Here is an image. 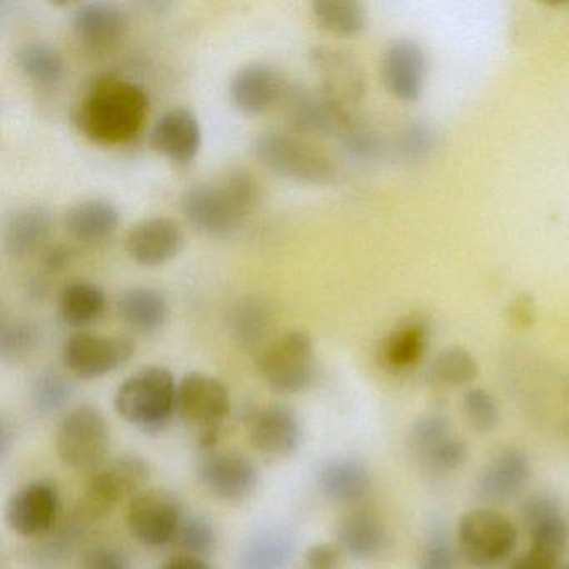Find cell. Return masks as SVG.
I'll use <instances>...</instances> for the list:
<instances>
[{
  "label": "cell",
  "instance_id": "6da1fadb",
  "mask_svg": "<svg viewBox=\"0 0 569 569\" xmlns=\"http://www.w3.org/2000/svg\"><path fill=\"white\" fill-rule=\"evenodd\" d=\"M148 116L149 96L141 86L118 76H101L76 106L72 121L91 141L118 146L134 139Z\"/></svg>",
  "mask_w": 569,
  "mask_h": 569
},
{
  "label": "cell",
  "instance_id": "7a4b0ae2",
  "mask_svg": "<svg viewBox=\"0 0 569 569\" xmlns=\"http://www.w3.org/2000/svg\"><path fill=\"white\" fill-rule=\"evenodd\" d=\"M259 201V186L249 172L236 171L219 182L189 186L181 211L198 231L226 238L244 224Z\"/></svg>",
  "mask_w": 569,
  "mask_h": 569
},
{
  "label": "cell",
  "instance_id": "3957f363",
  "mask_svg": "<svg viewBox=\"0 0 569 569\" xmlns=\"http://www.w3.org/2000/svg\"><path fill=\"white\" fill-rule=\"evenodd\" d=\"M114 408L124 421L146 435L164 431L178 412L174 376L161 366L139 369L119 386Z\"/></svg>",
  "mask_w": 569,
  "mask_h": 569
},
{
  "label": "cell",
  "instance_id": "277c9868",
  "mask_svg": "<svg viewBox=\"0 0 569 569\" xmlns=\"http://www.w3.org/2000/svg\"><path fill=\"white\" fill-rule=\"evenodd\" d=\"M252 154L279 178L298 184L326 186L336 179L331 159L291 132H262L252 142Z\"/></svg>",
  "mask_w": 569,
  "mask_h": 569
},
{
  "label": "cell",
  "instance_id": "5b68a950",
  "mask_svg": "<svg viewBox=\"0 0 569 569\" xmlns=\"http://www.w3.org/2000/svg\"><path fill=\"white\" fill-rule=\"evenodd\" d=\"M149 478V466L138 456H122L96 469L74 512L82 521H99L126 499L142 491Z\"/></svg>",
  "mask_w": 569,
  "mask_h": 569
},
{
  "label": "cell",
  "instance_id": "8992f818",
  "mask_svg": "<svg viewBox=\"0 0 569 569\" xmlns=\"http://www.w3.org/2000/svg\"><path fill=\"white\" fill-rule=\"evenodd\" d=\"M259 372L279 395H298L316 378V352L311 336L291 331L269 342L259 355Z\"/></svg>",
  "mask_w": 569,
  "mask_h": 569
},
{
  "label": "cell",
  "instance_id": "52a82bcc",
  "mask_svg": "<svg viewBox=\"0 0 569 569\" xmlns=\"http://www.w3.org/2000/svg\"><path fill=\"white\" fill-rule=\"evenodd\" d=\"M231 411L228 388L214 376L189 372L178 385V415L198 431L204 449L218 445L222 422Z\"/></svg>",
  "mask_w": 569,
  "mask_h": 569
},
{
  "label": "cell",
  "instance_id": "ba28073f",
  "mask_svg": "<svg viewBox=\"0 0 569 569\" xmlns=\"http://www.w3.org/2000/svg\"><path fill=\"white\" fill-rule=\"evenodd\" d=\"M109 448V426L94 406H79L62 419L56 435L59 458L74 471L101 468Z\"/></svg>",
  "mask_w": 569,
  "mask_h": 569
},
{
  "label": "cell",
  "instance_id": "9c48e42d",
  "mask_svg": "<svg viewBox=\"0 0 569 569\" xmlns=\"http://www.w3.org/2000/svg\"><path fill=\"white\" fill-rule=\"evenodd\" d=\"M518 541L511 519L495 509L478 508L466 512L458 525L462 556L479 568H491L509 558Z\"/></svg>",
  "mask_w": 569,
  "mask_h": 569
},
{
  "label": "cell",
  "instance_id": "30bf717a",
  "mask_svg": "<svg viewBox=\"0 0 569 569\" xmlns=\"http://www.w3.org/2000/svg\"><path fill=\"white\" fill-rule=\"evenodd\" d=\"M136 355L132 339L78 332L66 341L62 361L69 372L81 379H98L118 371Z\"/></svg>",
  "mask_w": 569,
  "mask_h": 569
},
{
  "label": "cell",
  "instance_id": "8fae6325",
  "mask_svg": "<svg viewBox=\"0 0 569 569\" xmlns=\"http://www.w3.org/2000/svg\"><path fill=\"white\" fill-rule=\"evenodd\" d=\"M182 518L178 499L162 489H144L129 502V531L149 548H161L174 541Z\"/></svg>",
  "mask_w": 569,
  "mask_h": 569
},
{
  "label": "cell",
  "instance_id": "7c38bea8",
  "mask_svg": "<svg viewBox=\"0 0 569 569\" xmlns=\"http://www.w3.org/2000/svg\"><path fill=\"white\" fill-rule=\"evenodd\" d=\"M61 495L49 479H36L22 486L8 502L6 521L24 538H42L58 526Z\"/></svg>",
  "mask_w": 569,
  "mask_h": 569
},
{
  "label": "cell",
  "instance_id": "4fadbf2b",
  "mask_svg": "<svg viewBox=\"0 0 569 569\" xmlns=\"http://www.w3.org/2000/svg\"><path fill=\"white\" fill-rule=\"evenodd\" d=\"M411 448L416 458L436 472H452L468 461V445L445 416H422L412 426Z\"/></svg>",
  "mask_w": 569,
  "mask_h": 569
},
{
  "label": "cell",
  "instance_id": "5bb4252c",
  "mask_svg": "<svg viewBox=\"0 0 569 569\" xmlns=\"http://www.w3.org/2000/svg\"><path fill=\"white\" fill-rule=\"evenodd\" d=\"M286 118L296 131L311 136H332L345 131L351 114L326 98L321 91L301 84H289L284 99Z\"/></svg>",
  "mask_w": 569,
  "mask_h": 569
},
{
  "label": "cell",
  "instance_id": "9a60e30c",
  "mask_svg": "<svg viewBox=\"0 0 569 569\" xmlns=\"http://www.w3.org/2000/svg\"><path fill=\"white\" fill-rule=\"evenodd\" d=\"M198 478L222 501H244L258 488L259 472L239 452L208 451L198 462Z\"/></svg>",
  "mask_w": 569,
  "mask_h": 569
},
{
  "label": "cell",
  "instance_id": "2e32d148",
  "mask_svg": "<svg viewBox=\"0 0 569 569\" xmlns=\"http://www.w3.org/2000/svg\"><path fill=\"white\" fill-rule=\"evenodd\" d=\"M312 68L321 81V92L336 106L349 112L366 92L365 74L355 58L341 49L316 46L311 49Z\"/></svg>",
  "mask_w": 569,
  "mask_h": 569
},
{
  "label": "cell",
  "instance_id": "e0dca14e",
  "mask_svg": "<svg viewBox=\"0 0 569 569\" xmlns=\"http://www.w3.org/2000/svg\"><path fill=\"white\" fill-rule=\"evenodd\" d=\"M249 441L259 452L272 458L295 455L302 441L298 415L288 406L269 405L249 416Z\"/></svg>",
  "mask_w": 569,
  "mask_h": 569
},
{
  "label": "cell",
  "instance_id": "ac0fdd59",
  "mask_svg": "<svg viewBox=\"0 0 569 569\" xmlns=\"http://www.w3.org/2000/svg\"><path fill=\"white\" fill-rule=\"evenodd\" d=\"M184 246V232L178 221L164 216L142 219L129 229L126 251L138 264L154 268L174 259Z\"/></svg>",
  "mask_w": 569,
  "mask_h": 569
},
{
  "label": "cell",
  "instance_id": "d6986e66",
  "mask_svg": "<svg viewBox=\"0 0 569 569\" xmlns=\"http://www.w3.org/2000/svg\"><path fill=\"white\" fill-rule=\"evenodd\" d=\"M289 82L268 64H249L232 76L229 96L232 104L244 114H264L284 99Z\"/></svg>",
  "mask_w": 569,
  "mask_h": 569
},
{
  "label": "cell",
  "instance_id": "ffe728a7",
  "mask_svg": "<svg viewBox=\"0 0 569 569\" xmlns=\"http://www.w3.org/2000/svg\"><path fill=\"white\" fill-rule=\"evenodd\" d=\"M522 525L528 529L531 551L559 561L568 546V525L561 505L551 495H535L521 509Z\"/></svg>",
  "mask_w": 569,
  "mask_h": 569
},
{
  "label": "cell",
  "instance_id": "44dd1931",
  "mask_svg": "<svg viewBox=\"0 0 569 569\" xmlns=\"http://www.w3.org/2000/svg\"><path fill=\"white\" fill-rule=\"evenodd\" d=\"M149 141L156 152L174 164H189L201 149L202 131L198 116L188 108L164 112L152 126Z\"/></svg>",
  "mask_w": 569,
  "mask_h": 569
},
{
  "label": "cell",
  "instance_id": "7402d4cb",
  "mask_svg": "<svg viewBox=\"0 0 569 569\" xmlns=\"http://www.w3.org/2000/svg\"><path fill=\"white\" fill-rule=\"evenodd\" d=\"M71 26L82 46L92 51H104L124 39L129 18L124 9L112 2H88L72 11Z\"/></svg>",
  "mask_w": 569,
  "mask_h": 569
},
{
  "label": "cell",
  "instance_id": "603a6c76",
  "mask_svg": "<svg viewBox=\"0 0 569 569\" xmlns=\"http://www.w3.org/2000/svg\"><path fill=\"white\" fill-rule=\"evenodd\" d=\"M382 81L392 96L415 101L421 94L426 79V58L415 41H396L382 58Z\"/></svg>",
  "mask_w": 569,
  "mask_h": 569
},
{
  "label": "cell",
  "instance_id": "cb8c5ba5",
  "mask_svg": "<svg viewBox=\"0 0 569 569\" xmlns=\"http://www.w3.org/2000/svg\"><path fill=\"white\" fill-rule=\"evenodd\" d=\"M529 476H531V461L528 455L521 449H505L482 469L478 482L479 495L486 501H509L525 489Z\"/></svg>",
  "mask_w": 569,
  "mask_h": 569
},
{
  "label": "cell",
  "instance_id": "d4e9b609",
  "mask_svg": "<svg viewBox=\"0 0 569 569\" xmlns=\"http://www.w3.org/2000/svg\"><path fill=\"white\" fill-rule=\"evenodd\" d=\"M54 219L44 206H26L16 211L4 226V249L9 256L26 258L48 241Z\"/></svg>",
  "mask_w": 569,
  "mask_h": 569
},
{
  "label": "cell",
  "instance_id": "484cf974",
  "mask_svg": "<svg viewBox=\"0 0 569 569\" xmlns=\"http://www.w3.org/2000/svg\"><path fill=\"white\" fill-rule=\"evenodd\" d=\"M338 542L346 555L358 561H369L385 551L388 531L375 512L355 511L339 522Z\"/></svg>",
  "mask_w": 569,
  "mask_h": 569
},
{
  "label": "cell",
  "instance_id": "4316f807",
  "mask_svg": "<svg viewBox=\"0 0 569 569\" xmlns=\"http://www.w3.org/2000/svg\"><path fill=\"white\" fill-rule=\"evenodd\" d=\"M371 472L358 459H335L319 471L322 495L339 505L361 501L371 489Z\"/></svg>",
  "mask_w": 569,
  "mask_h": 569
},
{
  "label": "cell",
  "instance_id": "83f0119b",
  "mask_svg": "<svg viewBox=\"0 0 569 569\" xmlns=\"http://www.w3.org/2000/svg\"><path fill=\"white\" fill-rule=\"evenodd\" d=\"M121 214L111 201L88 199L66 212V229L76 241L92 244L111 238L119 228Z\"/></svg>",
  "mask_w": 569,
  "mask_h": 569
},
{
  "label": "cell",
  "instance_id": "f1b7e54d",
  "mask_svg": "<svg viewBox=\"0 0 569 569\" xmlns=\"http://www.w3.org/2000/svg\"><path fill=\"white\" fill-rule=\"evenodd\" d=\"M118 311L129 328L142 335H152L164 328L171 315L168 298L159 289L144 286L122 292Z\"/></svg>",
  "mask_w": 569,
  "mask_h": 569
},
{
  "label": "cell",
  "instance_id": "f546056e",
  "mask_svg": "<svg viewBox=\"0 0 569 569\" xmlns=\"http://www.w3.org/2000/svg\"><path fill=\"white\" fill-rule=\"evenodd\" d=\"M232 338L246 351H258L274 322L271 306L261 298L239 299L229 312Z\"/></svg>",
  "mask_w": 569,
  "mask_h": 569
},
{
  "label": "cell",
  "instance_id": "4dcf8cb0",
  "mask_svg": "<svg viewBox=\"0 0 569 569\" xmlns=\"http://www.w3.org/2000/svg\"><path fill=\"white\" fill-rule=\"evenodd\" d=\"M291 532L269 528L252 536L241 551V569H284L295 552Z\"/></svg>",
  "mask_w": 569,
  "mask_h": 569
},
{
  "label": "cell",
  "instance_id": "1f68e13d",
  "mask_svg": "<svg viewBox=\"0 0 569 569\" xmlns=\"http://www.w3.org/2000/svg\"><path fill=\"white\" fill-rule=\"evenodd\" d=\"M106 306V292L89 281L69 282L59 298L62 321L76 329L94 325L104 315Z\"/></svg>",
  "mask_w": 569,
  "mask_h": 569
},
{
  "label": "cell",
  "instance_id": "d6a6232c",
  "mask_svg": "<svg viewBox=\"0 0 569 569\" xmlns=\"http://www.w3.org/2000/svg\"><path fill=\"white\" fill-rule=\"evenodd\" d=\"M21 71L36 84L51 88L64 78L66 62L62 52L48 42H29L18 52Z\"/></svg>",
  "mask_w": 569,
  "mask_h": 569
},
{
  "label": "cell",
  "instance_id": "836d02e7",
  "mask_svg": "<svg viewBox=\"0 0 569 569\" xmlns=\"http://www.w3.org/2000/svg\"><path fill=\"white\" fill-rule=\"evenodd\" d=\"M312 14L322 29L338 36L359 34L368 21L365 6L355 0H318Z\"/></svg>",
  "mask_w": 569,
  "mask_h": 569
},
{
  "label": "cell",
  "instance_id": "e575fe53",
  "mask_svg": "<svg viewBox=\"0 0 569 569\" xmlns=\"http://www.w3.org/2000/svg\"><path fill=\"white\" fill-rule=\"evenodd\" d=\"M479 366L471 352L448 348L436 356L429 366L428 379L439 388H461L478 378Z\"/></svg>",
  "mask_w": 569,
  "mask_h": 569
},
{
  "label": "cell",
  "instance_id": "d590c367",
  "mask_svg": "<svg viewBox=\"0 0 569 569\" xmlns=\"http://www.w3.org/2000/svg\"><path fill=\"white\" fill-rule=\"evenodd\" d=\"M428 345V335L422 325L402 326L398 331L389 336L388 341L382 346V359L386 365L396 371L412 368L422 358Z\"/></svg>",
  "mask_w": 569,
  "mask_h": 569
},
{
  "label": "cell",
  "instance_id": "8d00e7d4",
  "mask_svg": "<svg viewBox=\"0 0 569 569\" xmlns=\"http://www.w3.org/2000/svg\"><path fill=\"white\" fill-rule=\"evenodd\" d=\"M41 331L29 319H8L0 326V358L4 362L26 361L38 351Z\"/></svg>",
  "mask_w": 569,
  "mask_h": 569
},
{
  "label": "cell",
  "instance_id": "74e56055",
  "mask_svg": "<svg viewBox=\"0 0 569 569\" xmlns=\"http://www.w3.org/2000/svg\"><path fill=\"white\" fill-rule=\"evenodd\" d=\"M74 386L58 371H44L36 378L31 389L32 406L42 416L62 411L71 402Z\"/></svg>",
  "mask_w": 569,
  "mask_h": 569
},
{
  "label": "cell",
  "instance_id": "f35d334b",
  "mask_svg": "<svg viewBox=\"0 0 569 569\" xmlns=\"http://www.w3.org/2000/svg\"><path fill=\"white\" fill-rule=\"evenodd\" d=\"M216 529L204 516L189 515L182 518L174 542L182 555L204 559L216 548Z\"/></svg>",
  "mask_w": 569,
  "mask_h": 569
},
{
  "label": "cell",
  "instance_id": "ab89813d",
  "mask_svg": "<svg viewBox=\"0 0 569 569\" xmlns=\"http://www.w3.org/2000/svg\"><path fill=\"white\" fill-rule=\"evenodd\" d=\"M469 425L479 432H491L499 425V406L495 396L482 388L469 389L462 399Z\"/></svg>",
  "mask_w": 569,
  "mask_h": 569
},
{
  "label": "cell",
  "instance_id": "60d3db41",
  "mask_svg": "<svg viewBox=\"0 0 569 569\" xmlns=\"http://www.w3.org/2000/svg\"><path fill=\"white\" fill-rule=\"evenodd\" d=\"M79 569H131V559L118 546L99 545L82 556Z\"/></svg>",
  "mask_w": 569,
  "mask_h": 569
},
{
  "label": "cell",
  "instance_id": "b9f144b4",
  "mask_svg": "<svg viewBox=\"0 0 569 569\" xmlns=\"http://www.w3.org/2000/svg\"><path fill=\"white\" fill-rule=\"evenodd\" d=\"M435 148V136L425 124H415L402 134L401 149L411 159H422Z\"/></svg>",
  "mask_w": 569,
  "mask_h": 569
},
{
  "label": "cell",
  "instance_id": "7bdbcfd3",
  "mask_svg": "<svg viewBox=\"0 0 569 569\" xmlns=\"http://www.w3.org/2000/svg\"><path fill=\"white\" fill-rule=\"evenodd\" d=\"M419 569H456V555L442 539H436L422 552Z\"/></svg>",
  "mask_w": 569,
  "mask_h": 569
},
{
  "label": "cell",
  "instance_id": "ee69618b",
  "mask_svg": "<svg viewBox=\"0 0 569 569\" xmlns=\"http://www.w3.org/2000/svg\"><path fill=\"white\" fill-rule=\"evenodd\" d=\"M339 559H341V551L328 542L312 546L306 555V561L311 569H336Z\"/></svg>",
  "mask_w": 569,
  "mask_h": 569
},
{
  "label": "cell",
  "instance_id": "f6af8a7d",
  "mask_svg": "<svg viewBox=\"0 0 569 569\" xmlns=\"http://www.w3.org/2000/svg\"><path fill=\"white\" fill-rule=\"evenodd\" d=\"M556 559L548 558V556L539 555V552L531 551L522 552L521 556L515 559L509 566V569H558Z\"/></svg>",
  "mask_w": 569,
  "mask_h": 569
},
{
  "label": "cell",
  "instance_id": "bcb514c9",
  "mask_svg": "<svg viewBox=\"0 0 569 569\" xmlns=\"http://www.w3.org/2000/svg\"><path fill=\"white\" fill-rule=\"evenodd\" d=\"M71 252L64 246H52L44 256V268L51 272L62 271L69 264Z\"/></svg>",
  "mask_w": 569,
  "mask_h": 569
},
{
  "label": "cell",
  "instance_id": "7dc6e473",
  "mask_svg": "<svg viewBox=\"0 0 569 569\" xmlns=\"http://www.w3.org/2000/svg\"><path fill=\"white\" fill-rule=\"evenodd\" d=\"M161 569H211V566L202 558H194V556L181 555L176 558L169 559L168 562L162 565Z\"/></svg>",
  "mask_w": 569,
  "mask_h": 569
},
{
  "label": "cell",
  "instance_id": "c3c4849f",
  "mask_svg": "<svg viewBox=\"0 0 569 569\" xmlns=\"http://www.w3.org/2000/svg\"><path fill=\"white\" fill-rule=\"evenodd\" d=\"M561 569H569V562H568V565L562 566Z\"/></svg>",
  "mask_w": 569,
  "mask_h": 569
}]
</instances>
